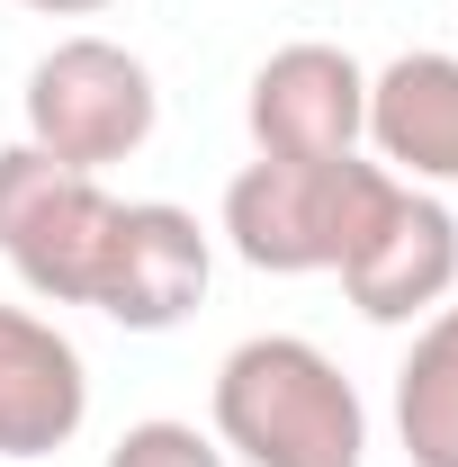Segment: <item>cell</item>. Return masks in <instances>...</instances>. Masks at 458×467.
<instances>
[{
    "instance_id": "1",
    "label": "cell",
    "mask_w": 458,
    "mask_h": 467,
    "mask_svg": "<svg viewBox=\"0 0 458 467\" xmlns=\"http://www.w3.org/2000/svg\"><path fill=\"white\" fill-rule=\"evenodd\" d=\"M216 450L243 467H359L369 459V405L333 350L306 333H252L216 368Z\"/></svg>"
},
{
    "instance_id": "10",
    "label": "cell",
    "mask_w": 458,
    "mask_h": 467,
    "mask_svg": "<svg viewBox=\"0 0 458 467\" xmlns=\"http://www.w3.org/2000/svg\"><path fill=\"white\" fill-rule=\"evenodd\" d=\"M396 441L413 467H458V306H432L396 368Z\"/></svg>"
},
{
    "instance_id": "3",
    "label": "cell",
    "mask_w": 458,
    "mask_h": 467,
    "mask_svg": "<svg viewBox=\"0 0 458 467\" xmlns=\"http://www.w3.org/2000/svg\"><path fill=\"white\" fill-rule=\"evenodd\" d=\"M18 109H27V144L36 153H55L72 171H109V162L153 144L162 90H153V63L126 55L117 36H63V46H46L27 63Z\"/></svg>"
},
{
    "instance_id": "11",
    "label": "cell",
    "mask_w": 458,
    "mask_h": 467,
    "mask_svg": "<svg viewBox=\"0 0 458 467\" xmlns=\"http://www.w3.org/2000/svg\"><path fill=\"white\" fill-rule=\"evenodd\" d=\"M109 467H234L216 450V431H198V422H172V413H153V422H126L117 431Z\"/></svg>"
},
{
    "instance_id": "5",
    "label": "cell",
    "mask_w": 458,
    "mask_h": 467,
    "mask_svg": "<svg viewBox=\"0 0 458 467\" xmlns=\"http://www.w3.org/2000/svg\"><path fill=\"white\" fill-rule=\"evenodd\" d=\"M207 279H216V234L198 225L172 198H117L109 252H99V288L90 306L126 324V333H172L207 306Z\"/></svg>"
},
{
    "instance_id": "7",
    "label": "cell",
    "mask_w": 458,
    "mask_h": 467,
    "mask_svg": "<svg viewBox=\"0 0 458 467\" xmlns=\"http://www.w3.org/2000/svg\"><path fill=\"white\" fill-rule=\"evenodd\" d=\"M333 279H342V296L369 315V324H422L432 306L458 296V216L432 198V189L396 180Z\"/></svg>"
},
{
    "instance_id": "4",
    "label": "cell",
    "mask_w": 458,
    "mask_h": 467,
    "mask_svg": "<svg viewBox=\"0 0 458 467\" xmlns=\"http://www.w3.org/2000/svg\"><path fill=\"white\" fill-rule=\"evenodd\" d=\"M109 225H117V198L99 189V171H72L55 153H36L27 135L0 144V261L18 270L27 296L90 306Z\"/></svg>"
},
{
    "instance_id": "9",
    "label": "cell",
    "mask_w": 458,
    "mask_h": 467,
    "mask_svg": "<svg viewBox=\"0 0 458 467\" xmlns=\"http://www.w3.org/2000/svg\"><path fill=\"white\" fill-rule=\"evenodd\" d=\"M359 144L413 189H458V55L413 46L369 72V126Z\"/></svg>"
},
{
    "instance_id": "12",
    "label": "cell",
    "mask_w": 458,
    "mask_h": 467,
    "mask_svg": "<svg viewBox=\"0 0 458 467\" xmlns=\"http://www.w3.org/2000/svg\"><path fill=\"white\" fill-rule=\"evenodd\" d=\"M18 9H36V18H99L117 0H18Z\"/></svg>"
},
{
    "instance_id": "6",
    "label": "cell",
    "mask_w": 458,
    "mask_h": 467,
    "mask_svg": "<svg viewBox=\"0 0 458 467\" xmlns=\"http://www.w3.org/2000/svg\"><path fill=\"white\" fill-rule=\"evenodd\" d=\"M243 126H252V153L270 162H342L359 153V126H369V72L324 36L279 46L243 90Z\"/></svg>"
},
{
    "instance_id": "8",
    "label": "cell",
    "mask_w": 458,
    "mask_h": 467,
    "mask_svg": "<svg viewBox=\"0 0 458 467\" xmlns=\"http://www.w3.org/2000/svg\"><path fill=\"white\" fill-rule=\"evenodd\" d=\"M90 422V359L36 306H0V459H55Z\"/></svg>"
},
{
    "instance_id": "2",
    "label": "cell",
    "mask_w": 458,
    "mask_h": 467,
    "mask_svg": "<svg viewBox=\"0 0 458 467\" xmlns=\"http://www.w3.org/2000/svg\"><path fill=\"white\" fill-rule=\"evenodd\" d=\"M396 189L387 162H270L252 153L243 171L225 180V216L216 234L234 243L243 270H270V279H315V270H342L350 243L369 234L378 198Z\"/></svg>"
}]
</instances>
